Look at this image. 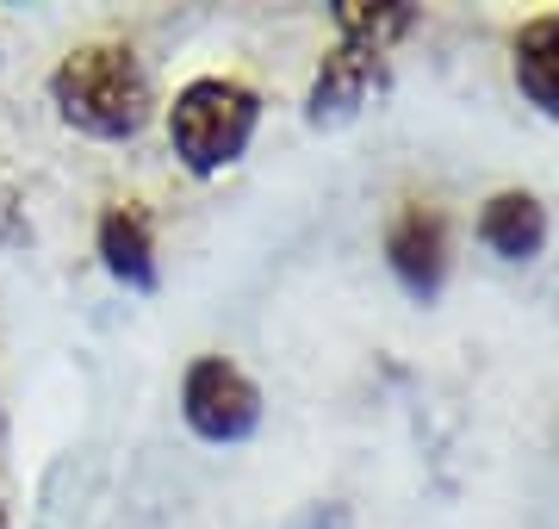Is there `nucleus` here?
<instances>
[{"instance_id": "7", "label": "nucleus", "mask_w": 559, "mask_h": 529, "mask_svg": "<svg viewBox=\"0 0 559 529\" xmlns=\"http://www.w3.org/2000/svg\"><path fill=\"white\" fill-rule=\"evenodd\" d=\"M479 244L503 262H535L547 249V205L528 187H503L479 205Z\"/></svg>"}, {"instance_id": "1", "label": "nucleus", "mask_w": 559, "mask_h": 529, "mask_svg": "<svg viewBox=\"0 0 559 529\" xmlns=\"http://www.w3.org/2000/svg\"><path fill=\"white\" fill-rule=\"evenodd\" d=\"M50 106L75 138L94 143H138L156 119V75L131 38H87L69 44L50 69Z\"/></svg>"}, {"instance_id": "9", "label": "nucleus", "mask_w": 559, "mask_h": 529, "mask_svg": "<svg viewBox=\"0 0 559 529\" xmlns=\"http://www.w3.org/2000/svg\"><path fill=\"white\" fill-rule=\"evenodd\" d=\"M0 529H13V510H7V498H0Z\"/></svg>"}, {"instance_id": "5", "label": "nucleus", "mask_w": 559, "mask_h": 529, "mask_svg": "<svg viewBox=\"0 0 559 529\" xmlns=\"http://www.w3.org/2000/svg\"><path fill=\"white\" fill-rule=\"evenodd\" d=\"M94 256L124 293H156L162 286V256H156V219L143 200H106L94 219Z\"/></svg>"}, {"instance_id": "2", "label": "nucleus", "mask_w": 559, "mask_h": 529, "mask_svg": "<svg viewBox=\"0 0 559 529\" xmlns=\"http://www.w3.org/2000/svg\"><path fill=\"white\" fill-rule=\"evenodd\" d=\"M162 131H168L175 163L193 181H218L224 168H237L249 156V143H255L261 94L242 75H193L162 106Z\"/></svg>"}, {"instance_id": "8", "label": "nucleus", "mask_w": 559, "mask_h": 529, "mask_svg": "<svg viewBox=\"0 0 559 529\" xmlns=\"http://www.w3.org/2000/svg\"><path fill=\"white\" fill-rule=\"evenodd\" d=\"M510 75H516L522 101L559 119V13H535L516 25L510 38Z\"/></svg>"}, {"instance_id": "6", "label": "nucleus", "mask_w": 559, "mask_h": 529, "mask_svg": "<svg viewBox=\"0 0 559 529\" xmlns=\"http://www.w3.org/2000/svg\"><path fill=\"white\" fill-rule=\"evenodd\" d=\"M380 69H385V50L355 44V38H336V50L323 57L318 82H311L305 119L311 125H336V119H348V113H360L367 94H373V82H380Z\"/></svg>"}, {"instance_id": "4", "label": "nucleus", "mask_w": 559, "mask_h": 529, "mask_svg": "<svg viewBox=\"0 0 559 529\" xmlns=\"http://www.w3.org/2000/svg\"><path fill=\"white\" fill-rule=\"evenodd\" d=\"M448 256H454V237H448V212L436 200H411L385 231V262L411 299H436L448 281Z\"/></svg>"}, {"instance_id": "3", "label": "nucleus", "mask_w": 559, "mask_h": 529, "mask_svg": "<svg viewBox=\"0 0 559 529\" xmlns=\"http://www.w3.org/2000/svg\"><path fill=\"white\" fill-rule=\"evenodd\" d=\"M180 424L212 448H237L261 430V387L230 355H193L180 374Z\"/></svg>"}]
</instances>
